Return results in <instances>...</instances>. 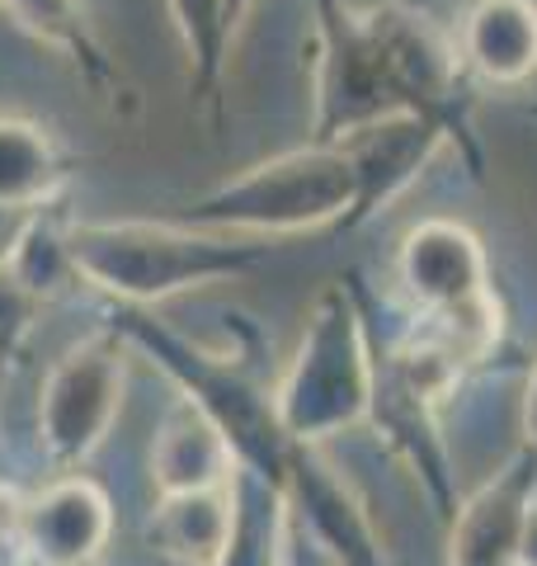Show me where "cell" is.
Returning a JSON list of instances; mask_svg holds the SVG:
<instances>
[{
	"label": "cell",
	"mask_w": 537,
	"mask_h": 566,
	"mask_svg": "<svg viewBox=\"0 0 537 566\" xmlns=\"http://www.w3.org/2000/svg\"><path fill=\"white\" fill-rule=\"evenodd\" d=\"M316 14V133L312 142H339L378 118L415 114L448 133L481 175L472 137L467 71L457 39L410 6L354 10L345 0H312Z\"/></svg>",
	"instance_id": "1"
},
{
	"label": "cell",
	"mask_w": 537,
	"mask_h": 566,
	"mask_svg": "<svg viewBox=\"0 0 537 566\" xmlns=\"http://www.w3.org/2000/svg\"><path fill=\"white\" fill-rule=\"evenodd\" d=\"M66 245L76 279L114 297L118 307H156L264 264V245L179 218H71Z\"/></svg>",
	"instance_id": "2"
},
{
	"label": "cell",
	"mask_w": 537,
	"mask_h": 566,
	"mask_svg": "<svg viewBox=\"0 0 537 566\" xmlns=\"http://www.w3.org/2000/svg\"><path fill=\"white\" fill-rule=\"evenodd\" d=\"M109 326L128 340V349L147 354L160 374L179 387V397L199 406L218 424V434L227 439V449L241 468L283 486L302 444H293L288 430H283L274 392H264L236 354H212L193 345L189 335H179L160 316H151V307H118Z\"/></svg>",
	"instance_id": "3"
},
{
	"label": "cell",
	"mask_w": 537,
	"mask_h": 566,
	"mask_svg": "<svg viewBox=\"0 0 537 566\" xmlns=\"http://www.w3.org/2000/svg\"><path fill=\"white\" fill-rule=\"evenodd\" d=\"M358 175L339 142H307L212 185L175 212L189 227L231 237H288L316 227H349Z\"/></svg>",
	"instance_id": "4"
},
{
	"label": "cell",
	"mask_w": 537,
	"mask_h": 566,
	"mask_svg": "<svg viewBox=\"0 0 537 566\" xmlns=\"http://www.w3.org/2000/svg\"><path fill=\"white\" fill-rule=\"evenodd\" d=\"M274 406L293 444L330 439L372 411L368 326L345 283H335L316 297L307 335H302L297 359L278 382Z\"/></svg>",
	"instance_id": "5"
},
{
	"label": "cell",
	"mask_w": 537,
	"mask_h": 566,
	"mask_svg": "<svg viewBox=\"0 0 537 566\" xmlns=\"http://www.w3.org/2000/svg\"><path fill=\"white\" fill-rule=\"evenodd\" d=\"M401 283L424 312V326L443 354L476 359L499 340V307L491 293L481 241L457 222H424L401 245Z\"/></svg>",
	"instance_id": "6"
},
{
	"label": "cell",
	"mask_w": 537,
	"mask_h": 566,
	"mask_svg": "<svg viewBox=\"0 0 537 566\" xmlns=\"http://www.w3.org/2000/svg\"><path fill=\"white\" fill-rule=\"evenodd\" d=\"M128 378V340L114 326H99L71 345L43 382L39 397V444L52 468H81L114 430Z\"/></svg>",
	"instance_id": "7"
},
{
	"label": "cell",
	"mask_w": 537,
	"mask_h": 566,
	"mask_svg": "<svg viewBox=\"0 0 537 566\" xmlns=\"http://www.w3.org/2000/svg\"><path fill=\"white\" fill-rule=\"evenodd\" d=\"M114 538V501L99 482L66 472L14 510L24 566H95Z\"/></svg>",
	"instance_id": "8"
},
{
	"label": "cell",
	"mask_w": 537,
	"mask_h": 566,
	"mask_svg": "<svg viewBox=\"0 0 537 566\" xmlns=\"http://www.w3.org/2000/svg\"><path fill=\"white\" fill-rule=\"evenodd\" d=\"M533 510H537V453L524 444L505 463V472L481 486L453 515L448 566H518Z\"/></svg>",
	"instance_id": "9"
},
{
	"label": "cell",
	"mask_w": 537,
	"mask_h": 566,
	"mask_svg": "<svg viewBox=\"0 0 537 566\" xmlns=\"http://www.w3.org/2000/svg\"><path fill=\"white\" fill-rule=\"evenodd\" d=\"M443 142H448V133L415 114L378 118V123H364V128L339 137V147H345V156L354 161V175H358V203H354L349 227H358L364 218H372L378 208L397 199L420 175V166L434 161V151Z\"/></svg>",
	"instance_id": "10"
},
{
	"label": "cell",
	"mask_w": 537,
	"mask_h": 566,
	"mask_svg": "<svg viewBox=\"0 0 537 566\" xmlns=\"http://www.w3.org/2000/svg\"><path fill=\"white\" fill-rule=\"evenodd\" d=\"M10 10V20L39 43H48L57 57L71 62V71L90 85V95L109 104L114 114L133 109V85L123 81L118 57L104 48L95 20H90L85 0H0Z\"/></svg>",
	"instance_id": "11"
},
{
	"label": "cell",
	"mask_w": 537,
	"mask_h": 566,
	"mask_svg": "<svg viewBox=\"0 0 537 566\" xmlns=\"http://www.w3.org/2000/svg\"><path fill=\"white\" fill-rule=\"evenodd\" d=\"M81 156L39 118L0 114V203L6 208H48L62 203Z\"/></svg>",
	"instance_id": "12"
},
{
	"label": "cell",
	"mask_w": 537,
	"mask_h": 566,
	"mask_svg": "<svg viewBox=\"0 0 537 566\" xmlns=\"http://www.w3.org/2000/svg\"><path fill=\"white\" fill-rule=\"evenodd\" d=\"M457 62L486 85H518L537 71V6L533 0H476L457 33Z\"/></svg>",
	"instance_id": "13"
},
{
	"label": "cell",
	"mask_w": 537,
	"mask_h": 566,
	"mask_svg": "<svg viewBox=\"0 0 537 566\" xmlns=\"http://www.w3.org/2000/svg\"><path fill=\"white\" fill-rule=\"evenodd\" d=\"M236 472V458H231L227 439L218 434L199 406H189L179 397L160 430L151 439V486L156 495H185V491H212L227 486V476Z\"/></svg>",
	"instance_id": "14"
},
{
	"label": "cell",
	"mask_w": 537,
	"mask_h": 566,
	"mask_svg": "<svg viewBox=\"0 0 537 566\" xmlns=\"http://www.w3.org/2000/svg\"><path fill=\"white\" fill-rule=\"evenodd\" d=\"M227 495H231V520H227V543L218 553V566H283L288 562L293 505L283 495V486L236 463Z\"/></svg>",
	"instance_id": "15"
},
{
	"label": "cell",
	"mask_w": 537,
	"mask_h": 566,
	"mask_svg": "<svg viewBox=\"0 0 537 566\" xmlns=\"http://www.w3.org/2000/svg\"><path fill=\"white\" fill-rule=\"evenodd\" d=\"M227 520H231L227 486L185 491V495H156V505L147 515V538L166 557L185 562V566H218V553L227 543Z\"/></svg>",
	"instance_id": "16"
},
{
	"label": "cell",
	"mask_w": 537,
	"mask_h": 566,
	"mask_svg": "<svg viewBox=\"0 0 537 566\" xmlns=\"http://www.w3.org/2000/svg\"><path fill=\"white\" fill-rule=\"evenodd\" d=\"M166 6L189 62V99L208 104L212 118H222V76L231 57V29L222 14L227 0H166Z\"/></svg>",
	"instance_id": "17"
},
{
	"label": "cell",
	"mask_w": 537,
	"mask_h": 566,
	"mask_svg": "<svg viewBox=\"0 0 537 566\" xmlns=\"http://www.w3.org/2000/svg\"><path fill=\"white\" fill-rule=\"evenodd\" d=\"M66 232H71V218L62 203H48L39 218H33L29 237L20 245V255H14L10 274L24 283V289L39 297V303H52V297H62L76 279V264H71V245H66Z\"/></svg>",
	"instance_id": "18"
},
{
	"label": "cell",
	"mask_w": 537,
	"mask_h": 566,
	"mask_svg": "<svg viewBox=\"0 0 537 566\" xmlns=\"http://www.w3.org/2000/svg\"><path fill=\"white\" fill-rule=\"evenodd\" d=\"M39 307L43 303L10 270L0 274V368L20 354V345H24V335L33 326V316H39Z\"/></svg>",
	"instance_id": "19"
},
{
	"label": "cell",
	"mask_w": 537,
	"mask_h": 566,
	"mask_svg": "<svg viewBox=\"0 0 537 566\" xmlns=\"http://www.w3.org/2000/svg\"><path fill=\"white\" fill-rule=\"evenodd\" d=\"M39 212L43 208H6L0 203V274L14 264V255H20V245H24V237H29V227H33Z\"/></svg>",
	"instance_id": "20"
},
{
	"label": "cell",
	"mask_w": 537,
	"mask_h": 566,
	"mask_svg": "<svg viewBox=\"0 0 537 566\" xmlns=\"http://www.w3.org/2000/svg\"><path fill=\"white\" fill-rule=\"evenodd\" d=\"M524 420H528V439H524V444L537 453V374H533V382H528V406H524Z\"/></svg>",
	"instance_id": "21"
},
{
	"label": "cell",
	"mask_w": 537,
	"mask_h": 566,
	"mask_svg": "<svg viewBox=\"0 0 537 566\" xmlns=\"http://www.w3.org/2000/svg\"><path fill=\"white\" fill-rule=\"evenodd\" d=\"M255 10V0H227L222 6V14H227V29H231V39H236V29H241V20Z\"/></svg>",
	"instance_id": "22"
},
{
	"label": "cell",
	"mask_w": 537,
	"mask_h": 566,
	"mask_svg": "<svg viewBox=\"0 0 537 566\" xmlns=\"http://www.w3.org/2000/svg\"><path fill=\"white\" fill-rule=\"evenodd\" d=\"M524 562L537 566V510H533V520H528V538H524Z\"/></svg>",
	"instance_id": "23"
},
{
	"label": "cell",
	"mask_w": 537,
	"mask_h": 566,
	"mask_svg": "<svg viewBox=\"0 0 537 566\" xmlns=\"http://www.w3.org/2000/svg\"><path fill=\"white\" fill-rule=\"evenodd\" d=\"M528 114H537V104H533V109H528Z\"/></svg>",
	"instance_id": "24"
}]
</instances>
